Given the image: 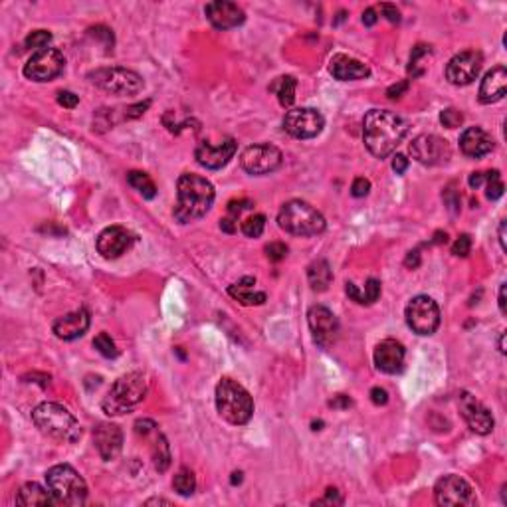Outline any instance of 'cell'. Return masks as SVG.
Listing matches in <instances>:
<instances>
[{
	"instance_id": "d4e9b609",
	"label": "cell",
	"mask_w": 507,
	"mask_h": 507,
	"mask_svg": "<svg viewBox=\"0 0 507 507\" xmlns=\"http://www.w3.org/2000/svg\"><path fill=\"white\" fill-rule=\"evenodd\" d=\"M507 93V69L503 66H497L492 71L485 74L480 85V102L485 105L496 104L499 99H503Z\"/></svg>"
},
{
	"instance_id": "7c38bea8",
	"label": "cell",
	"mask_w": 507,
	"mask_h": 507,
	"mask_svg": "<svg viewBox=\"0 0 507 507\" xmlns=\"http://www.w3.org/2000/svg\"><path fill=\"white\" fill-rule=\"evenodd\" d=\"M284 155L276 145L270 143H260V145H250L244 151L240 157V165L248 174H270L282 167Z\"/></svg>"
},
{
	"instance_id": "680465c9",
	"label": "cell",
	"mask_w": 507,
	"mask_h": 507,
	"mask_svg": "<svg viewBox=\"0 0 507 507\" xmlns=\"http://www.w3.org/2000/svg\"><path fill=\"white\" fill-rule=\"evenodd\" d=\"M506 220H501V224H499V244H501V250L506 252L507 250V244H506Z\"/></svg>"
},
{
	"instance_id": "277c9868",
	"label": "cell",
	"mask_w": 507,
	"mask_h": 507,
	"mask_svg": "<svg viewBox=\"0 0 507 507\" xmlns=\"http://www.w3.org/2000/svg\"><path fill=\"white\" fill-rule=\"evenodd\" d=\"M216 410L230 424L242 426L252 418L254 401L240 382L224 377L216 384Z\"/></svg>"
},
{
	"instance_id": "c3c4849f",
	"label": "cell",
	"mask_w": 507,
	"mask_h": 507,
	"mask_svg": "<svg viewBox=\"0 0 507 507\" xmlns=\"http://www.w3.org/2000/svg\"><path fill=\"white\" fill-rule=\"evenodd\" d=\"M408 80H404L401 81V83H394V85H391L389 90H387V95H389V99H398V97H403V93L408 90Z\"/></svg>"
},
{
	"instance_id": "ab89813d",
	"label": "cell",
	"mask_w": 507,
	"mask_h": 507,
	"mask_svg": "<svg viewBox=\"0 0 507 507\" xmlns=\"http://www.w3.org/2000/svg\"><path fill=\"white\" fill-rule=\"evenodd\" d=\"M265 256L272 260V262H279L288 256V246L284 242H272L265 246Z\"/></svg>"
},
{
	"instance_id": "f5cc1de1",
	"label": "cell",
	"mask_w": 507,
	"mask_h": 507,
	"mask_svg": "<svg viewBox=\"0 0 507 507\" xmlns=\"http://www.w3.org/2000/svg\"><path fill=\"white\" fill-rule=\"evenodd\" d=\"M418 264H420V254H418V250H415V252H408L406 260H404V265L415 270V268H418Z\"/></svg>"
},
{
	"instance_id": "8992f818",
	"label": "cell",
	"mask_w": 507,
	"mask_h": 507,
	"mask_svg": "<svg viewBox=\"0 0 507 507\" xmlns=\"http://www.w3.org/2000/svg\"><path fill=\"white\" fill-rule=\"evenodd\" d=\"M277 224L282 230L293 236H317L325 230V218L321 212L303 200L286 202L277 214Z\"/></svg>"
},
{
	"instance_id": "1f68e13d",
	"label": "cell",
	"mask_w": 507,
	"mask_h": 507,
	"mask_svg": "<svg viewBox=\"0 0 507 507\" xmlns=\"http://www.w3.org/2000/svg\"><path fill=\"white\" fill-rule=\"evenodd\" d=\"M296 88H298V80L293 76H282L277 78L270 90L277 93V99H279V105L282 107H291L293 102H296Z\"/></svg>"
},
{
	"instance_id": "816d5d0a",
	"label": "cell",
	"mask_w": 507,
	"mask_h": 507,
	"mask_svg": "<svg viewBox=\"0 0 507 507\" xmlns=\"http://www.w3.org/2000/svg\"><path fill=\"white\" fill-rule=\"evenodd\" d=\"M377 20H379V16H377L375 8H367V11L363 12V24H365V26H375Z\"/></svg>"
},
{
	"instance_id": "3957f363",
	"label": "cell",
	"mask_w": 507,
	"mask_h": 507,
	"mask_svg": "<svg viewBox=\"0 0 507 507\" xmlns=\"http://www.w3.org/2000/svg\"><path fill=\"white\" fill-rule=\"evenodd\" d=\"M32 420L42 434L48 438L74 444L81 438V426L76 416L62 404L42 403L32 410Z\"/></svg>"
},
{
	"instance_id": "db71d44e",
	"label": "cell",
	"mask_w": 507,
	"mask_h": 507,
	"mask_svg": "<svg viewBox=\"0 0 507 507\" xmlns=\"http://www.w3.org/2000/svg\"><path fill=\"white\" fill-rule=\"evenodd\" d=\"M468 183H470L472 188H480V186L485 183V173H472L470 174V181H468Z\"/></svg>"
},
{
	"instance_id": "94428289",
	"label": "cell",
	"mask_w": 507,
	"mask_h": 507,
	"mask_svg": "<svg viewBox=\"0 0 507 507\" xmlns=\"http://www.w3.org/2000/svg\"><path fill=\"white\" fill-rule=\"evenodd\" d=\"M242 482V472L232 473V484H240Z\"/></svg>"
},
{
	"instance_id": "9a60e30c",
	"label": "cell",
	"mask_w": 507,
	"mask_h": 507,
	"mask_svg": "<svg viewBox=\"0 0 507 507\" xmlns=\"http://www.w3.org/2000/svg\"><path fill=\"white\" fill-rule=\"evenodd\" d=\"M484 66V56L478 52V50H466L456 54L454 58L450 60L448 66H446V80L452 85H468L472 83Z\"/></svg>"
},
{
	"instance_id": "5b68a950",
	"label": "cell",
	"mask_w": 507,
	"mask_h": 507,
	"mask_svg": "<svg viewBox=\"0 0 507 507\" xmlns=\"http://www.w3.org/2000/svg\"><path fill=\"white\" fill-rule=\"evenodd\" d=\"M147 394V380L141 373H127L111 384L102 408L105 415L121 416L131 412Z\"/></svg>"
},
{
	"instance_id": "d590c367",
	"label": "cell",
	"mask_w": 507,
	"mask_h": 507,
	"mask_svg": "<svg viewBox=\"0 0 507 507\" xmlns=\"http://www.w3.org/2000/svg\"><path fill=\"white\" fill-rule=\"evenodd\" d=\"M264 228H265L264 214H254V216H250V218H246L242 222L244 236H248V238H258V236H262Z\"/></svg>"
},
{
	"instance_id": "7402d4cb",
	"label": "cell",
	"mask_w": 507,
	"mask_h": 507,
	"mask_svg": "<svg viewBox=\"0 0 507 507\" xmlns=\"http://www.w3.org/2000/svg\"><path fill=\"white\" fill-rule=\"evenodd\" d=\"M404 355L406 351L403 343H398L396 339H384L375 349V365L387 375H396L404 367Z\"/></svg>"
},
{
	"instance_id": "52a82bcc",
	"label": "cell",
	"mask_w": 507,
	"mask_h": 507,
	"mask_svg": "<svg viewBox=\"0 0 507 507\" xmlns=\"http://www.w3.org/2000/svg\"><path fill=\"white\" fill-rule=\"evenodd\" d=\"M48 489L62 506H83L88 499V484L68 464H58L46 472Z\"/></svg>"
},
{
	"instance_id": "6da1fadb",
	"label": "cell",
	"mask_w": 507,
	"mask_h": 507,
	"mask_svg": "<svg viewBox=\"0 0 507 507\" xmlns=\"http://www.w3.org/2000/svg\"><path fill=\"white\" fill-rule=\"evenodd\" d=\"M408 123L389 109H370L363 121V139L370 155L387 159L408 135Z\"/></svg>"
},
{
	"instance_id": "91938a15",
	"label": "cell",
	"mask_w": 507,
	"mask_h": 507,
	"mask_svg": "<svg viewBox=\"0 0 507 507\" xmlns=\"http://www.w3.org/2000/svg\"><path fill=\"white\" fill-rule=\"evenodd\" d=\"M329 406H333V408H337V406H343V408H347V406H351V401H349L347 396H343V394H341V396H339L337 401H331V403H329Z\"/></svg>"
},
{
	"instance_id": "d6a6232c",
	"label": "cell",
	"mask_w": 507,
	"mask_h": 507,
	"mask_svg": "<svg viewBox=\"0 0 507 507\" xmlns=\"http://www.w3.org/2000/svg\"><path fill=\"white\" fill-rule=\"evenodd\" d=\"M127 183L133 186L139 195H143V198H155V195H157V186L151 181L147 173L131 171V173L127 174Z\"/></svg>"
},
{
	"instance_id": "f907efd6",
	"label": "cell",
	"mask_w": 507,
	"mask_h": 507,
	"mask_svg": "<svg viewBox=\"0 0 507 507\" xmlns=\"http://www.w3.org/2000/svg\"><path fill=\"white\" fill-rule=\"evenodd\" d=\"M406 169H408V159H406L404 155H394V159H392V171L396 174H403L406 173Z\"/></svg>"
},
{
	"instance_id": "b9f144b4",
	"label": "cell",
	"mask_w": 507,
	"mask_h": 507,
	"mask_svg": "<svg viewBox=\"0 0 507 507\" xmlns=\"http://www.w3.org/2000/svg\"><path fill=\"white\" fill-rule=\"evenodd\" d=\"M341 503H343V497H341V494H339L335 487H329V489L325 492L323 499L313 501V506H341Z\"/></svg>"
},
{
	"instance_id": "484cf974",
	"label": "cell",
	"mask_w": 507,
	"mask_h": 507,
	"mask_svg": "<svg viewBox=\"0 0 507 507\" xmlns=\"http://www.w3.org/2000/svg\"><path fill=\"white\" fill-rule=\"evenodd\" d=\"M329 71L333 74L335 80L341 81L363 80V78H369L370 76V69L367 64H363V62H359L355 58H349L345 54H337V56L331 58Z\"/></svg>"
},
{
	"instance_id": "44dd1931",
	"label": "cell",
	"mask_w": 507,
	"mask_h": 507,
	"mask_svg": "<svg viewBox=\"0 0 507 507\" xmlns=\"http://www.w3.org/2000/svg\"><path fill=\"white\" fill-rule=\"evenodd\" d=\"M93 442L105 461L116 460L123 448V432L111 422H99L93 430Z\"/></svg>"
},
{
	"instance_id": "681fc988",
	"label": "cell",
	"mask_w": 507,
	"mask_h": 507,
	"mask_svg": "<svg viewBox=\"0 0 507 507\" xmlns=\"http://www.w3.org/2000/svg\"><path fill=\"white\" fill-rule=\"evenodd\" d=\"M370 401L380 406V404H387L389 403V392L384 391V389H380V387H375L373 391H370Z\"/></svg>"
},
{
	"instance_id": "ba28073f",
	"label": "cell",
	"mask_w": 507,
	"mask_h": 507,
	"mask_svg": "<svg viewBox=\"0 0 507 507\" xmlns=\"http://www.w3.org/2000/svg\"><path fill=\"white\" fill-rule=\"evenodd\" d=\"M90 80L113 95H135L143 90L145 81L137 71L127 68H102L90 74Z\"/></svg>"
},
{
	"instance_id": "836d02e7",
	"label": "cell",
	"mask_w": 507,
	"mask_h": 507,
	"mask_svg": "<svg viewBox=\"0 0 507 507\" xmlns=\"http://www.w3.org/2000/svg\"><path fill=\"white\" fill-rule=\"evenodd\" d=\"M173 487H174V492H176L179 496H183V497L193 496V494H195V489H196L195 473L190 472L188 468H181V470L176 472V475H174Z\"/></svg>"
},
{
	"instance_id": "9f6ffc18",
	"label": "cell",
	"mask_w": 507,
	"mask_h": 507,
	"mask_svg": "<svg viewBox=\"0 0 507 507\" xmlns=\"http://www.w3.org/2000/svg\"><path fill=\"white\" fill-rule=\"evenodd\" d=\"M506 288H507V284H501V286H499V310H501V313H503V315H506V313H507Z\"/></svg>"
},
{
	"instance_id": "8fae6325",
	"label": "cell",
	"mask_w": 507,
	"mask_h": 507,
	"mask_svg": "<svg viewBox=\"0 0 507 507\" xmlns=\"http://www.w3.org/2000/svg\"><path fill=\"white\" fill-rule=\"evenodd\" d=\"M66 68V58L58 48H44L30 56L24 66V76L32 81H52Z\"/></svg>"
},
{
	"instance_id": "7bdbcfd3",
	"label": "cell",
	"mask_w": 507,
	"mask_h": 507,
	"mask_svg": "<svg viewBox=\"0 0 507 507\" xmlns=\"http://www.w3.org/2000/svg\"><path fill=\"white\" fill-rule=\"evenodd\" d=\"M370 190V183L367 179H363V176H359L353 181V186H351V195L355 196V198H363V196L369 195Z\"/></svg>"
},
{
	"instance_id": "bcb514c9",
	"label": "cell",
	"mask_w": 507,
	"mask_h": 507,
	"mask_svg": "<svg viewBox=\"0 0 507 507\" xmlns=\"http://www.w3.org/2000/svg\"><path fill=\"white\" fill-rule=\"evenodd\" d=\"M58 104L64 105V107H68V109H74L76 105L80 104V97H78L76 93H71V92H60L58 93Z\"/></svg>"
},
{
	"instance_id": "4dcf8cb0",
	"label": "cell",
	"mask_w": 507,
	"mask_h": 507,
	"mask_svg": "<svg viewBox=\"0 0 507 507\" xmlns=\"http://www.w3.org/2000/svg\"><path fill=\"white\" fill-rule=\"evenodd\" d=\"M151 452H153V461L159 472H167L171 466V450L167 444V438L159 432V428L153 432V442H151Z\"/></svg>"
},
{
	"instance_id": "11a10c76",
	"label": "cell",
	"mask_w": 507,
	"mask_h": 507,
	"mask_svg": "<svg viewBox=\"0 0 507 507\" xmlns=\"http://www.w3.org/2000/svg\"><path fill=\"white\" fill-rule=\"evenodd\" d=\"M220 228L224 232H228V234H232V232H236V224H234V218H222L220 220Z\"/></svg>"
},
{
	"instance_id": "e0dca14e",
	"label": "cell",
	"mask_w": 507,
	"mask_h": 507,
	"mask_svg": "<svg viewBox=\"0 0 507 507\" xmlns=\"http://www.w3.org/2000/svg\"><path fill=\"white\" fill-rule=\"evenodd\" d=\"M236 141L232 137L224 139L220 143H210V141H202L198 143V147L195 151L196 162L202 165L204 169H210V171H216V169H222L224 165H228L230 159L236 155Z\"/></svg>"
},
{
	"instance_id": "f1b7e54d",
	"label": "cell",
	"mask_w": 507,
	"mask_h": 507,
	"mask_svg": "<svg viewBox=\"0 0 507 507\" xmlns=\"http://www.w3.org/2000/svg\"><path fill=\"white\" fill-rule=\"evenodd\" d=\"M307 279L313 291H325L333 282V270L327 260H315L307 268Z\"/></svg>"
},
{
	"instance_id": "f35d334b",
	"label": "cell",
	"mask_w": 507,
	"mask_h": 507,
	"mask_svg": "<svg viewBox=\"0 0 507 507\" xmlns=\"http://www.w3.org/2000/svg\"><path fill=\"white\" fill-rule=\"evenodd\" d=\"M440 123L444 127H448V129H456V127H460L464 123V116H461L460 109L448 107V109H444L440 113Z\"/></svg>"
},
{
	"instance_id": "6f0895ef",
	"label": "cell",
	"mask_w": 507,
	"mask_h": 507,
	"mask_svg": "<svg viewBox=\"0 0 507 507\" xmlns=\"http://www.w3.org/2000/svg\"><path fill=\"white\" fill-rule=\"evenodd\" d=\"M145 506H173V501L169 499H162V497H153V499H147Z\"/></svg>"
},
{
	"instance_id": "4fadbf2b",
	"label": "cell",
	"mask_w": 507,
	"mask_h": 507,
	"mask_svg": "<svg viewBox=\"0 0 507 507\" xmlns=\"http://www.w3.org/2000/svg\"><path fill=\"white\" fill-rule=\"evenodd\" d=\"M408 151H410L412 159H416L420 165H428V167L446 165L452 157L448 141L438 135H418L410 143Z\"/></svg>"
},
{
	"instance_id": "ac0fdd59",
	"label": "cell",
	"mask_w": 507,
	"mask_h": 507,
	"mask_svg": "<svg viewBox=\"0 0 507 507\" xmlns=\"http://www.w3.org/2000/svg\"><path fill=\"white\" fill-rule=\"evenodd\" d=\"M460 410L470 430L475 432V434L485 436V434H489L494 430V416H492V412L475 396H472L470 392H461L460 394Z\"/></svg>"
},
{
	"instance_id": "60d3db41",
	"label": "cell",
	"mask_w": 507,
	"mask_h": 507,
	"mask_svg": "<svg viewBox=\"0 0 507 507\" xmlns=\"http://www.w3.org/2000/svg\"><path fill=\"white\" fill-rule=\"evenodd\" d=\"M472 250V238H470V234H461L460 238L454 242L452 246V254L454 256H460V258H466L468 254Z\"/></svg>"
},
{
	"instance_id": "6125c7cd",
	"label": "cell",
	"mask_w": 507,
	"mask_h": 507,
	"mask_svg": "<svg viewBox=\"0 0 507 507\" xmlns=\"http://www.w3.org/2000/svg\"><path fill=\"white\" fill-rule=\"evenodd\" d=\"M499 351L506 353V333H501V339H499Z\"/></svg>"
},
{
	"instance_id": "7a4b0ae2",
	"label": "cell",
	"mask_w": 507,
	"mask_h": 507,
	"mask_svg": "<svg viewBox=\"0 0 507 507\" xmlns=\"http://www.w3.org/2000/svg\"><path fill=\"white\" fill-rule=\"evenodd\" d=\"M216 198L212 183L195 173H185L176 181V204H174V218L181 224H188L195 220L207 216Z\"/></svg>"
},
{
	"instance_id": "f546056e",
	"label": "cell",
	"mask_w": 507,
	"mask_h": 507,
	"mask_svg": "<svg viewBox=\"0 0 507 507\" xmlns=\"http://www.w3.org/2000/svg\"><path fill=\"white\" fill-rule=\"evenodd\" d=\"M345 291H347V296H349V298H351L353 301L363 303V305H365V303L370 305V303H375V301L379 300L380 282L379 279H375V277H369V279H367V286H365V291H359V288L355 286V284L347 282Z\"/></svg>"
},
{
	"instance_id": "603a6c76",
	"label": "cell",
	"mask_w": 507,
	"mask_h": 507,
	"mask_svg": "<svg viewBox=\"0 0 507 507\" xmlns=\"http://www.w3.org/2000/svg\"><path fill=\"white\" fill-rule=\"evenodd\" d=\"M54 333L62 341H74L90 329V313L85 307H80L76 312L66 313L64 317H58L54 321Z\"/></svg>"
},
{
	"instance_id": "ffe728a7",
	"label": "cell",
	"mask_w": 507,
	"mask_h": 507,
	"mask_svg": "<svg viewBox=\"0 0 507 507\" xmlns=\"http://www.w3.org/2000/svg\"><path fill=\"white\" fill-rule=\"evenodd\" d=\"M204 14H207L210 24L218 30H230V28L244 24V20H246V14H244L242 8L234 2H228V0L208 2Z\"/></svg>"
},
{
	"instance_id": "8d00e7d4",
	"label": "cell",
	"mask_w": 507,
	"mask_h": 507,
	"mask_svg": "<svg viewBox=\"0 0 507 507\" xmlns=\"http://www.w3.org/2000/svg\"><path fill=\"white\" fill-rule=\"evenodd\" d=\"M93 347L107 359H113L117 357V349H116V343L111 341V337L107 333H99L95 339H93Z\"/></svg>"
},
{
	"instance_id": "cb8c5ba5",
	"label": "cell",
	"mask_w": 507,
	"mask_h": 507,
	"mask_svg": "<svg viewBox=\"0 0 507 507\" xmlns=\"http://www.w3.org/2000/svg\"><path fill=\"white\" fill-rule=\"evenodd\" d=\"M460 149L470 159H480L494 151V139L482 127H468L460 135Z\"/></svg>"
},
{
	"instance_id": "e575fe53",
	"label": "cell",
	"mask_w": 507,
	"mask_h": 507,
	"mask_svg": "<svg viewBox=\"0 0 507 507\" xmlns=\"http://www.w3.org/2000/svg\"><path fill=\"white\" fill-rule=\"evenodd\" d=\"M485 196L489 198V200H497V198H501L503 196V190H506V185H503V181H501V174L499 171H485Z\"/></svg>"
},
{
	"instance_id": "9c48e42d",
	"label": "cell",
	"mask_w": 507,
	"mask_h": 507,
	"mask_svg": "<svg viewBox=\"0 0 507 507\" xmlns=\"http://www.w3.org/2000/svg\"><path fill=\"white\" fill-rule=\"evenodd\" d=\"M406 323L416 335H432L440 327V307L428 296H416L406 305Z\"/></svg>"
},
{
	"instance_id": "f6af8a7d",
	"label": "cell",
	"mask_w": 507,
	"mask_h": 507,
	"mask_svg": "<svg viewBox=\"0 0 507 507\" xmlns=\"http://www.w3.org/2000/svg\"><path fill=\"white\" fill-rule=\"evenodd\" d=\"M246 208H252V202H250V200H232L230 204H228V214H230V218L234 220L238 218Z\"/></svg>"
},
{
	"instance_id": "30bf717a",
	"label": "cell",
	"mask_w": 507,
	"mask_h": 507,
	"mask_svg": "<svg viewBox=\"0 0 507 507\" xmlns=\"http://www.w3.org/2000/svg\"><path fill=\"white\" fill-rule=\"evenodd\" d=\"M434 499L438 506L446 507H472L478 503L472 485L460 475H444L434 485Z\"/></svg>"
},
{
	"instance_id": "5bb4252c",
	"label": "cell",
	"mask_w": 507,
	"mask_h": 507,
	"mask_svg": "<svg viewBox=\"0 0 507 507\" xmlns=\"http://www.w3.org/2000/svg\"><path fill=\"white\" fill-rule=\"evenodd\" d=\"M325 119L323 116L313 109V107H300V109H291L284 117V129L288 131L291 137L296 139H313L317 137L323 131Z\"/></svg>"
},
{
	"instance_id": "2e32d148",
	"label": "cell",
	"mask_w": 507,
	"mask_h": 507,
	"mask_svg": "<svg viewBox=\"0 0 507 507\" xmlns=\"http://www.w3.org/2000/svg\"><path fill=\"white\" fill-rule=\"evenodd\" d=\"M307 323L317 345L323 349L333 345L339 333V321L331 310H327L325 305H313L307 312Z\"/></svg>"
},
{
	"instance_id": "4316f807",
	"label": "cell",
	"mask_w": 507,
	"mask_h": 507,
	"mask_svg": "<svg viewBox=\"0 0 507 507\" xmlns=\"http://www.w3.org/2000/svg\"><path fill=\"white\" fill-rule=\"evenodd\" d=\"M52 501H56L52 492L44 489L40 484L30 482V484H24L16 496V503L18 506H42L48 507L52 506Z\"/></svg>"
},
{
	"instance_id": "83f0119b",
	"label": "cell",
	"mask_w": 507,
	"mask_h": 507,
	"mask_svg": "<svg viewBox=\"0 0 507 507\" xmlns=\"http://www.w3.org/2000/svg\"><path fill=\"white\" fill-rule=\"evenodd\" d=\"M254 286H256V279L248 276L240 279L238 284L230 286L228 293L244 305H262L265 301V293L264 291H254Z\"/></svg>"
},
{
	"instance_id": "74e56055",
	"label": "cell",
	"mask_w": 507,
	"mask_h": 507,
	"mask_svg": "<svg viewBox=\"0 0 507 507\" xmlns=\"http://www.w3.org/2000/svg\"><path fill=\"white\" fill-rule=\"evenodd\" d=\"M50 40H52V34H50L48 30H34L32 34L26 36V40H24V46L44 50V48L50 44Z\"/></svg>"
},
{
	"instance_id": "7dc6e473",
	"label": "cell",
	"mask_w": 507,
	"mask_h": 507,
	"mask_svg": "<svg viewBox=\"0 0 507 507\" xmlns=\"http://www.w3.org/2000/svg\"><path fill=\"white\" fill-rule=\"evenodd\" d=\"M380 12L384 14V18H387L389 22L396 24L398 20H401V12L396 11V6H394V4H389V2L380 4Z\"/></svg>"
},
{
	"instance_id": "d6986e66",
	"label": "cell",
	"mask_w": 507,
	"mask_h": 507,
	"mask_svg": "<svg viewBox=\"0 0 507 507\" xmlns=\"http://www.w3.org/2000/svg\"><path fill=\"white\" fill-rule=\"evenodd\" d=\"M135 236L123 226H109L97 236V252L107 260H116L133 246Z\"/></svg>"
},
{
	"instance_id": "ee69618b",
	"label": "cell",
	"mask_w": 507,
	"mask_h": 507,
	"mask_svg": "<svg viewBox=\"0 0 507 507\" xmlns=\"http://www.w3.org/2000/svg\"><path fill=\"white\" fill-rule=\"evenodd\" d=\"M157 428L159 426H157L153 420H147V418H143V420H137V422H135V432H137L139 436H143V438H147L151 432H155Z\"/></svg>"
}]
</instances>
